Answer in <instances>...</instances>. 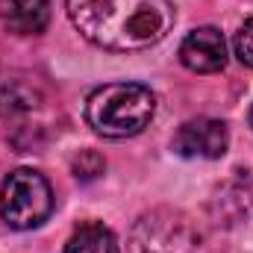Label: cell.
<instances>
[{
  "label": "cell",
  "instance_id": "obj_7",
  "mask_svg": "<svg viewBox=\"0 0 253 253\" xmlns=\"http://www.w3.org/2000/svg\"><path fill=\"white\" fill-rule=\"evenodd\" d=\"M180 62L194 74H215L227 65V42L215 27H197L180 44Z\"/></svg>",
  "mask_w": 253,
  "mask_h": 253
},
{
  "label": "cell",
  "instance_id": "obj_9",
  "mask_svg": "<svg viewBox=\"0 0 253 253\" xmlns=\"http://www.w3.org/2000/svg\"><path fill=\"white\" fill-rule=\"evenodd\" d=\"M65 253H121V248L109 227L88 221L71 233V239L65 242Z\"/></svg>",
  "mask_w": 253,
  "mask_h": 253
},
{
  "label": "cell",
  "instance_id": "obj_8",
  "mask_svg": "<svg viewBox=\"0 0 253 253\" xmlns=\"http://www.w3.org/2000/svg\"><path fill=\"white\" fill-rule=\"evenodd\" d=\"M0 18L15 36H39L50 21V0H0Z\"/></svg>",
  "mask_w": 253,
  "mask_h": 253
},
{
  "label": "cell",
  "instance_id": "obj_6",
  "mask_svg": "<svg viewBox=\"0 0 253 253\" xmlns=\"http://www.w3.org/2000/svg\"><path fill=\"white\" fill-rule=\"evenodd\" d=\"M230 132L224 121L215 118H194L177 129L174 150L186 159H221L227 153Z\"/></svg>",
  "mask_w": 253,
  "mask_h": 253
},
{
  "label": "cell",
  "instance_id": "obj_2",
  "mask_svg": "<svg viewBox=\"0 0 253 253\" xmlns=\"http://www.w3.org/2000/svg\"><path fill=\"white\" fill-rule=\"evenodd\" d=\"M156 115V97L141 83H106L85 100V121L103 138H132Z\"/></svg>",
  "mask_w": 253,
  "mask_h": 253
},
{
  "label": "cell",
  "instance_id": "obj_10",
  "mask_svg": "<svg viewBox=\"0 0 253 253\" xmlns=\"http://www.w3.org/2000/svg\"><path fill=\"white\" fill-rule=\"evenodd\" d=\"M103 171H106V162L97 150H80V156L74 159V177L83 180V183L97 180Z\"/></svg>",
  "mask_w": 253,
  "mask_h": 253
},
{
  "label": "cell",
  "instance_id": "obj_12",
  "mask_svg": "<svg viewBox=\"0 0 253 253\" xmlns=\"http://www.w3.org/2000/svg\"><path fill=\"white\" fill-rule=\"evenodd\" d=\"M251 126H253V109H251Z\"/></svg>",
  "mask_w": 253,
  "mask_h": 253
},
{
  "label": "cell",
  "instance_id": "obj_11",
  "mask_svg": "<svg viewBox=\"0 0 253 253\" xmlns=\"http://www.w3.org/2000/svg\"><path fill=\"white\" fill-rule=\"evenodd\" d=\"M233 47H236L239 62L248 65V68L253 71V18H248V21L239 27L236 39H233Z\"/></svg>",
  "mask_w": 253,
  "mask_h": 253
},
{
  "label": "cell",
  "instance_id": "obj_4",
  "mask_svg": "<svg viewBox=\"0 0 253 253\" xmlns=\"http://www.w3.org/2000/svg\"><path fill=\"white\" fill-rule=\"evenodd\" d=\"M132 253H200V233L189 218L174 209H153L141 215L129 236Z\"/></svg>",
  "mask_w": 253,
  "mask_h": 253
},
{
  "label": "cell",
  "instance_id": "obj_3",
  "mask_svg": "<svg viewBox=\"0 0 253 253\" xmlns=\"http://www.w3.org/2000/svg\"><path fill=\"white\" fill-rule=\"evenodd\" d=\"M53 212V189L33 168L12 171L0 186V218L12 230H36Z\"/></svg>",
  "mask_w": 253,
  "mask_h": 253
},
{
  "label": "cell",
  "instance_id": "obj_1",
  "mask_svg": "<svg viewBox=\"0 0 253 253\" xmlns=\"http://www.w3.org/2000/svg\"><path fill=\"white\" fill-rule=\"evenodd\" d=\"M65 6L77 33L112 53L159 44L177 21L171 0H65Z\"/></svg>",
  "mask_w": 253,
  "mask_h": 253
},
{
  "label": "cell",
  "instance_id": "obj_5",
  "mask_svg": "<svg viewBox=\"0 0 253 253\" xmlns=\"http://www.w3.org/2000/svg\"><path fill=\"white\" fill-rule=\"evenodd\" d=\"M42 115V97L39 91L27 85H3L0 88V126L6 129V138L15 147H27L36 141V132L44 129L39 124Z\"/></svg>",
  "mask_w": 253,
  "mask_h": 253
}]
</instances>
